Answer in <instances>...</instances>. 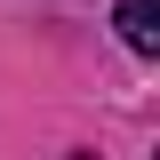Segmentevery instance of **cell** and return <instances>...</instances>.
Wrapping results in <instances>:
<instances>
[{
    "label": "cell",
    "mask_w": 160,
    "mask_h": 160,
    "mask_svg": "<svg viewBox=\"0 0 160 160\" xmlns=\"http://www.w3.org/2000/svg\"><path fill=\"white\" fill-rule=\"evenodd\" d=\"M120 40L136 56H160V8L152 0H120Z\"/></svg>",
    "instance_id": "obj_1"
}]
</instances>
